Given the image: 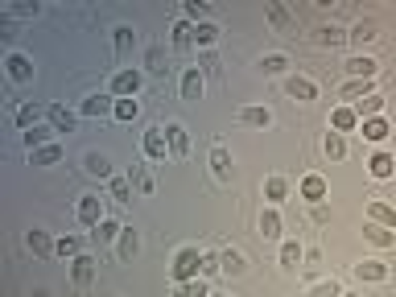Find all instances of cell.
I'll use <instances>...</instances> for the list:
<instances>
[{"label":"cell","instance_id":"obj_1","mask_svg":"<svg viewBox=\"0 0 396 297\" xmlns=\"http://www.w3.org/2000/svg\"><path fill=\"white\" fill-rule=\"evenodd\" d=\"M198 269H202L198 248H182V252L174 256V281H178V285H182V281H194V277H198Z\"/></svg>","mask_w":396,"mask_h":297},{"label":"cell","instance_id":"obj_2","mask_svg":"<svg viewBox=\"0 0 396 297\" xmlns=\"http://www.w3.org/2000/svg\"><path fill=\"white\" fill-rule=\"evenodd\" d=\"M140 87H145V74L140 70H116V79H112V95L116 99H132Z\"/></svg>","mask_w":396,"mask_h":297},{"label":"cell","instance_id":"obj_3","mask_svg":"<svg viewBox=\"0 0 396 297\" xmlns=\"http://www.w3.org/2000/svg\"><path fill=\"white\" fill-rule=\"evenodd\" d=\"M140 149H145V157H149V161H165V153H169L165 128H149V132H145V141H140Z\"/></svg>","mask_w":396,"mask_h":297},{"label":"cell","instance_id":"obj_4","mask_svg":"<svg viewBox=\"0 0 396 297\" xmlns=\"http://www.w3.org/2000/svg\"><path fill=\"white\" fill-rule=\"evenodd\" d=\"M202 91H207V74L198 66H186L182 70V99H202Z\"/></svg>","mask_w":396,"mask_h":297},{"label":"cell","instance_id":"obj_5","mask_svg":"<svg viewBox=\"0 0 396 297\" xmlns=\"http://www.w3.org/2000/svg\"><path fill=\"white\" fill-rule=\"evenodd\" d=\"M45 120H50V128H54V132H70V128L79 124V112H70L66 103H50Z\"/></svg>","mask_w":396,"mask_h":297},{"label":"cell","instance_id":"obj_6","mask_svg":"<svg viewBox=\"0 0 396 297\" xmlns=\"http://www.w3.org/2000/svg\"><path fill=\"white\" fill-rule=\"evenodd\" d=\"M74 215H79V223L95 227V223H103V203H99L95 194H83V198H79V207H74Z\"/></svg>","mask_w":396,"mask_h":297},{"label":"cell","instance_id":"obj_7","mask_svg":"<svg viewBox=\"0 0 396 297\" xmlns=\"http://www.w3.org/2000/svg\"><path fill=\"white\" fill-rule=\"evenodd\" d=\"M285 91H289L293 99H302V103H310V99H318V83H314L310 74H293V79L285 83Z\"/></svg>","mask_w":396,"mask_h":297},{"label":"cell","instance_id":"obj_8","mask_svg":"<svg viewBox=\"0 0 396 297\" xmlns=\"http://www.w3.org/2000/svg\"><path fill=\"white\" fill-rule=\"evenodd\" d=\"M364 120H359V112L355 107H335L331 112V132H355Z\"/></svg>","mask_w":396,"mask_h":297},{"label":"cell","instance_id":"obj_9","mask_svg":"<svg viewBox=\"0 0 396 297\" xmlns=\"http://www.w3.org/2000/svg\"><path fill=\"white\" fill-rule=\"evenodd\" d=\"M211 170H215V178H219V182H231L236 165H231V153H227L223 145H215V149H211Z\"/></svg>","mask_w":396,"mask_h":297},{"label":"cell","instance_id":"obj_10","mask_svg":"<svg viewBox=\"0 0 396 297\" xmlns=\"http://www.w3.org/2000/svg\"><path fill=\"white\" fill-rule=\"evenodd\" d=\"M355 277L380 285V281H388V265H384V260H364V265H355Z\"/></svg>","mask_w":396,"mask_h":297},{"label":"cell","instance_id":"obj_11","mask_svg":"<svg viewBox=\"0 0 396 297\" xmlns=\"http://www.w3.org/2000/svg\"><path fill=\"white\" fill-rule=\"evenodd\" d=\"M368 219H372V223H380V227H393V232H396V207L380 203V198H372V203H368Z\"/></svg>","mask_w":396,"mask_h":297},{"label":"cell","instance_id":"obj_12","mask_svg":"<svg viewBox=\"0 0 396 297\" xmlns=\"http://www.w3.org/2000/svg\"><path fill=\"white\" fill-rule=\"evenodd\" d=\"M347 74L351 79H376V58H368V54L347 58Z\"/></svg>","mask_w":396,"mask_h":297},{"label":"cell","instance_id":"obj_13","mask_svg":"<svg viewBox=\"0 0 396 297\" xmlns=\"http://www.w3.org/2000/svg\"><path fill=\"white\" fill-rule=\"evenodd\" d=\"M8 79L12 83H29L33 79V62L25 54H8Z\"/></svg>","mask_w":396,"mask_h":297},{"label":"cell","instance_id":"obj_14","mask_svg":"<svg viewBox=\"0 0 396 297\" xmlns=\"http://www.w3.org/2000/svg\"><path fill=\"white\" fill-rule=\"evenodd\" d=\"M165 141H169V153H174V157H186L190 136H186V128H182V124H165Z\"/></svg>","mask_w":396,"mask_h":297},{"label":"cell","instance_id":"obj_15","mask_svg":"<svg viewBox=\"0 0 396 297\" xmlns=\"http://www.w3.org/2000/svg\"><path fill=\"white\" fill-rule=\"evenodd\" d=\"M25 244H29V252H33V256H54V244H58V240H50L41 227H33V232L25 236Z\"/></svg>","mask_w":396,"mask_h":297},{"label":"cell","instance_id":"obj_16","mask_svg":"<svg viewBox=\"0 0 396 297\" xmlns=\"http://www.w3.org/2000/svg\"><path fill=\"white\" fill-rule=\"evenodd\" d=\"M136 252H140V236H136L132 227H124L120 240H116V256H120V260H132Z\"/></svg>","mask_w":396,"mask_h":297},{"label":"cell","instance_id":"obj_17","mask_svg":"<svg viewBox=\"0 0 396 297\" xmlns=\"http://www.w3.org/2000/svg\"><path fill=\"white\" fill-rule=\"evenodd\" d=\"M219 269H223L227 277H240V273L248 269V260H244V252H236V248H223V252H219Z\"/></svg>","mask_w":396,"mask_h":297},{"label":"cell","instance_id":"obj_18","mask_svg":"<svg viewBox=\"0 0 396 297\" xmlns=\"http://www.w3.org/2000/svg\"><path fill=\"white\" fill-rule=\"evenodd\" d=\"M70 277H74V285H91L95 281V260L91 256H74L70 260Z\"/></svg>","mask_w":396,"mask_h":297},{"label":"cell","instance_id":"obj_19","mask_svg":"<svg viewBox=\"0 0 396 297\" xmlns=\"http://www.w3.org/2000/svg\"><path fill=\"white\" fill-rule=\"evenodd\" d=\"M364 240H368V244H376V248H393L396 232H393V227H380V223H368V227H364Z\"/></svg>","mask_w":396,"mask_h":297},{"label":"cell","instance_id":"obj_20","mask_svg":"<svg viewBox=\"0 0 396 297\" xmlns=\"http://www.w3.org/2000/svg\"><path fill=\"white\" fill-rule=\"evenodd\" d=\"M107 112H116V95H91V99H83V116H107Z\"/></svg>","mask_w":396,"mask_h":297},{"label":"cell","instance_id":"obj_21","mask_svg":"<svg viewBox=\"0 0 396 297\" xmlns=\"http://www.w3.org/2000/svg\"><path fill=\"white\" fill-rule=\"evenodd\" d=\"M83 161H87V174H91V178H112V161H107V153L91 149Z\"/></svg>","mask_w":396,"mask_h":297},{"label":"cell","instance_id":"obj_22","mask_svg":"<svg viewBox=\"0 0 396 297\" xmlns=\"http://www.w3.org/2000/svg\"><path fill=\"white\" fill-rule=\"evenodd\" d=\"M302 198H310V203H322V198H326V178H318V174H306V178H302Z\"/></svg>","mask_w":396,"mask_h":297},{"label":"cell","instance_id":"obj_23","mask_svg":"<svg viewBox=\"0 0 396 297\" xmlns=\"http://www.w3.org/2000/svg\"><path fill=\"white\" fill-rule=\"evenodd\" d=\"M240 124L269 128V124H273V112H269V107H240Z\"/></svg>","mask_w":396,"mask_h":297},{"label":"cell","instance_id":"obj_24","mask_svg":"<svg viewBox=\"0 0 396 297\" xmlns=\"http://www.w3.org/2000/svg\"><path fill=\"white\" fill-rule=\"evenodd\" d=\"M322 153H326L331 161H343V157H347V141H343V132H326V136H322Z\"/></svg>","mask_w":396,"mask_h":297},{"label":"cell","instance_id":"obj_25","mask_svg":"<svg viewBox=\"0 0 396 297\" xmlns=\"http://www.w3.org/2000/svg\"><path fill=\"white\" fill-rule=\"evenodd\" d=\"M29 161H33V165H54V161H62V145H58V141H50V145L33 149V153H29Z\"/></svg>","mask_w":396,"mask_h":297},{"label":"cell","instance_id":"obj_26","mask_svg":"<svg viewBox=\"0 0 396 297\" xmlns=\"http://www.w3.org/2000/svg\"><path fill=\"white\" fill-rule=\"evenodd\" d=\"M169 37H174V45H178V50H186V45H194V25H190V21L182 17V21H174Z\"/></svg>","mask_w":396,"mask_h":297},{"label":"cell","instance_id":"obj_27","mask_svg":"<svg viewBox=\"0 0 396 297\" xmlns=\"http://www.w3.org/2000/svg\"><path fill=\"white\" fill-rule=\"evenodd\" d=\"M215 37H219V25H211V21H198V25H194V45H198V50H211Z\"/></svg>","mask_w":396,"mask_h":297},{"label":"cell","instance_id":"obj_28","mask_svg":"<svg viewBox=\"0 0 396 297\" xmlns=\"http://www.w3.org/2000/svg\"><path fill=\"white\" fill-rule=\"evenodd\" d=\"M314 41H318V45H326V50H335V45H343V41H347V33H343V29H335V25H322V29H314Z\"/></svg>","mask_w":396,"mask_h":297},{"label":"cell","instance_id":"obj_29","mask_svg":"<svg viewBox=\"0 0 396 297\" xmlns=\"http://www.w3.org/2000/svg\"><path fill=\"white\" fill-rule=\"evenodd\" d=\"M45 112H50V107H33V103L17 107V128H25V132H29V128H37V120H41Z\"/></svg>","mask_w":396,"mask_h":297},{"label":"cell","instance_id":"obj_30","mask_svg":"<svg viewBox=\"0 0 396 297\" xmlns=\"http://www.w3.org/2000/svg\"><path fill=\"white\" fill-rule=\"evenodd\" d=\"M368 170H372V178H393V174H396V157H388V153H376V157L368 161Z\"/></svg>","mask_w":396,"mask_h":297},{"label":"cell","instance_id":"obj_31","mask_svg":"<svg viewBox=\"0 0 396 297\" xmlns=\"http://www.w3.org/2000/svg\"><path fill=\"white\" fill-rule=\"evenodd\" d=\"M359 132H364L368 141H384V136H388L393 128H388V120H380V116H372V120H364V124H359Z\"/></svg>","mask_w":396,"mask_h":297},{"label":"cell","instance_id":"obj_32","mask_svg":"<svg viewBox=\"0 0 396 297\" xmlns=\"http://www.w3.org/2000/svg\"><path fill=\"white\" fill-rule=\"evenodd\" d=\"M260 236H264V240H277V236H281V215H277L273 207L260 211Z\"/></svg>","mask_w":396,"mask_h":297},{"label":"cell","instance_id":"obj_33","mask_svg":"<svg viewBox=\"0 0 396 297\" xmlns=\"http://www.w3.org/2000/svg\"><path fill=\"white\" fill-rule=\"evenodd\" d=\"M347 37H351L355 45H368V41H376V37H380V29H376L372 21H359V25H355V29L347 33Z\"/></svg>","mask_w":396,"mask_h":297},{"label":"cell","instance_id":"obj_34","mask_svg":"<svg viewBox=\"0 0 396 297\" xmlns=\"http://www.w3.org/2000/svg\"><path fill=\"white\" fill-rule=\"evenodd\" d=\"M380 107H384V95H364V99L355 103L359 120H372V116H380Z\"/></svg>","mask_w":396,"mask_h":297},{"label":"cell","instance_id":"obj_35","mask_svg":"<svg viewBox=\"0 0 396 297\" xmlns=\"http://www.w3.org/2000/svg\"><path fill=\"white\" fill-rule=\"evenodd\" d=\"M285 194H289V182H285L281 174H273V178L264 182V198H269V203H281Z\"/></svg>","mask_w":396,"mask_h":297},{"label":"cell","instance_id":"obj_36","mask_svg":"<svg viewBox=\"0 0 396 297\" xmlns=\"http://www.w3.org/2000/svg\"><path fill=\"white\" fill-rule=\"evenodd\" d=\"M174 297H211V294H207V281H202V277H194V281L174 285Z\"/></svg>","mask_w":396,"mask_h":297},{"label":"cell","instance_id":"obj_37","mask_svg":"<svg viewBox=\"0 0 396 297\" xmlns=\"http://www.w3.org/2000/svg\"><path fill=\"white\" fill-rule=\"evenodd\" d=\"M128 182H132L140 194H149V190H153V174H149L145 165H132V170H128Z\"/></svg>","mask_w":396,"mask_h":297},{"label":"cell","instance_id":"obj_38","mask_svg":"<svg viewBox=\"0 0 396 297\" xmlns=\"http://www.w3.org/2000/svg\"><path fill=\"white\" fill-rule=\"evenodd\" d=\"M120 232H124L120 223H112V219H103V223H95V232H91V236H95L99 244H112V240H120Z\"/></svg>","mask_w":396,"mask_h":297},{"label":"cell","instance_id":"obj_39","mask_svg":"<svg viewBox=\"0 0 396 297\" xmlns=\"http://www.w3.org/2000/svg\"><path fill=\"white\" fill-rule=\"evenodd\" d=\"M112 33H116V37H112V41H116V54L124 58V54L132 50V41H136V33H132L128 25H120V29H112Z\"/></svg>","mask_w":396,"mask_h":297},{"label":"cell","instance_id":"obj_40","mask_svg":"<svg viewBox=\"0 0 396 297\" xmlns=\"http://www.w3.org/2000/svg\"><path fill=\"white\" fill-rule=\"evenodd\" d=\"M50 132H54V128H45V124L29 128V132H25V145H29V153H33V149H41V145H50Z\"/></svg>","mask_w":396,"mask_h":297},{"label":"cell","instance_id":"obj_41","mask_svg":"<svg viewBox=\"0 0 396 297\" xmlns=\"http://www.w3.org/2000/svg\"><path fill=\"white\" fill-rule=\"evenodd\" d=\"M281 265H285V269H298V265H302V244H298V240L281 244Z\"/></svg>","mask_w":396,"mask_h":297},{"label":"cell","instance_id":"obj_42","mask_svg":"<svg viewBox=\"0 0 396 297\" xmlns=\"http://www.w3.org/2000/svg\"><path fill=\"white\" fill-rule=\"evenodd\" d=\"M198 70H202L207 79H215V74L223 70V66H219V58H215V50H202V54H198Z\"/></svg>","mask_w":396,"mask_h":297},{"label":"cell","instance_id":"obj_43","mask_svg":"<svg viewBox=\"0 0 396 297\" xmlns=\"http://www.w3.org/2000/svg\"><path fill=\"white\" fill-rule=\"evenodd\" d=\"M260 66H264V74H281V70H285V66H289V58H285V54H277V50H273V54H264V58H260Z\"/></svg>","mask_w":396,"mask_h":297},{"label":"cell","instance_id":"obj_44","mask_svg":"<svg viewBox=\"0 0 396 297\" xmlns=\"http://www.w3.org/2000/svg\"><path fill=\"white\" fill-rule=\"evenodd\" d=\"M116 120H136L140 116V103L136 99H116V112H112Z\"/></svg>","mask_w":396,"mask_h":297},{"label":"cell","instance_id":"obj_45","mask_svg":"<svg viewBox=\"0 0 396 297\" xmlns=\"http://www.w3.org/2000/svg\"><path fill=\"white\" fill-rule=\"evenodd\" d=\"M112 198L116 203H132V182L128 178H112Z\"/></svg>","mask_w":396,"mask_h":297},{"label":"cell","instance_id":"obj_46","mask_svg":"<svg viewBox=\"0 0 396 297\" xmlns=\"http://www.w3.org/2000/svg\"><path fill=\"white\" fill-rule=\"evenodd\" d=\"M79 248H83V244H79V240H74V236H62V240H58V244H54V256H83V252H79Z\"/></svg>","mask_w":396,"mask_h":297},{"label":"cell","instance_id":"obj_47","mask_svg":"<svg viewBox=\"0 0 396 297\" xmlns=\"http://www.w3.org/2000/svg\"><path fill=\"white\" fill-rule=\"evenodd\" d=\"M310 297H343L335 281H310Z\"/></svg>","mask_w":396,"mask_h":297},{"label":"cell","instance_id":"obj_48","mask_svg":"<svg viewBox=\"0 0 396 297\" xmlns=\"http://www.w3.org/2000/svg\"><path fill=\"white\" fill-rule=\"evenodd\" d=\"M264 12H269V21H273L277 29H289V25H293V21H289V12H285L281 4H264Z\"/></svg>","mask_w":396,"mask_h":297},{"label":"cell","instance_id":"obj_49","mask_svg":"<svg viewBox=\"0 0 396 297\" xmlns=\"http://www.w3.org/2000/svg\"><path fill=\"white\" fill-rule=\"evenodd\" d=\"M145 62H149L153 74H165V54H161V45H149V58H145Z\"/></svg>","mask_w":396,"mask_h":297},{"label":"cell","instance_id":"obj_50","mask_svg":"<svg viewBox=\"0 0 396 297\" xmlns=\"http://www.w3.org/2000/svg\"><path fill=\"white\" fill-rule=\"evenodd\" d=\"M343 95H376V91H372V79H351L343 87Z\"/></svg>","mask_w":396,"mask_h":297},{"label":"cell","instance_id":"obj_51","mask_svg":"<svg viewBox=\"0 0 396 297\" xmlns=\"http://www.w3.org/2000/svg\"><path fill=\"white\" fill-rule=\"evenodd\" d=\"M182 12H186V17H190V21H198V17H207V12H211V8H207V4H202V0H190V4H186V8H182Z\"/></svg>","mask_w":396,"mask_h":297},{"label":"cell","instance_id":"obj_52","mask_svg":"<svg viewBox=\"0 0 396 297\" xmlns=\"http://www.w3.org/2000/svg\"><path fill=\"white\" fill-rule=\"evenodd\" d=\"M202 273H223L219 269V256H202Z\"/></svg>","mask_w":396,"mask_h":297},{"label":"cell","instance_id":"obj_53","mask_svg":"<svg viewBox=\"0 0 396 297\" xmlns=\"http://www.w3.org/2000/svg\"><path fill=\"white\" fill-rule=\"evenodd\" d=\"M33 297H50V294H45V289H37V294H33Z\"/></svg>","mask_w":396,"mask_h":297},{"label":"cell","instance_id":"obj_54","mask_svg":"<svg viewBox=\"0 0 396 297\" xmlns=\"http://www.w3.org/2000/svg\"><path fill=\"white\" fill-rule=\"evenodd\" d=\"M343 297H355V294H343Z\"/></svg>","mask_w":396,"mask_h":297}]
</instances>
